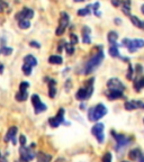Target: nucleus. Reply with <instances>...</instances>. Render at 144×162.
Listing matches in <instances>:
<instances>
[{"mask_svg":"<svg viewBox=\"0 0 144 162\" xmlns=\"http://www.w3.org/2000/svg\"><path fill=\"white\" fill-rule=\"evenodd\" d=\"M104 56L105 55H104V52L101 51V50H100L99 52H97L96 54H93V55L86 62L82 73L89 74V73H91V72H93V71L96 70L97 68L100 65V63L103 62Z\"/></svg>","mask_w":144,"mask_h":162,"instance_id":"f257e3e1","label":"nucleus"},{"mask_svg":"<svg viewBox=\"0 0 144 162\" xmlns=\"http://www.w3.org/2000/svg\"><path fill=\"white\" fill-rule=\"evenodd\" d=\"M107 114V108L104 104H98L95 107H91L88 111V119L90 122H97Z\"/></svg>","mask_w":144,"mask_h":162,"instance_id":"f03ea898","label":"nucleus"},{"mask_svg":"<svg viewBox=\"0 0 144 162\" xmlns=\"http://www.w3.org/2000/svg\"><path fill=\"white\" fill-rule=\"evenodd\" d=\"M111 135L114 137L116 142H117V145H116V150L119 151V150H122L123 147H125L127 144L129 143V141L131 139L125 135H123V134H117V133L115 132V131H111Z\"/></svg>","mask_w":144,"mask_h":162,"instance_id":"7ed1b4c3","label":"nucleus"},{"mask_svg":"<svg viewBox=\"0 0 144 162\" xmlns=\"http://www.w3.org/2000/svg\"><path fill=\"white\" fill-rule=\"evenodd\" d=\"M32 103L34 105V111H35V114H41V113H43V111H45L47 109L46 105L42 103L40 96L36 95V93L32 95Z\"/></svg>","mask_w":144,"mask_h":162,"instance_id":"20e7f679","label":"nucleus"},{"mask_svg":"<svg viewBox=\"0 0 144 162\" xmlns=\"http://www.w3.org/2000/svg\"><path fill=\"white\" fill-rule=\"evenodd\" d=\"M64 114H65L64 108H60L55 116H53V117H51L48 119V124L52 127H58L60 124H62L63 122H64Z\"/></svg>","mask_w":144,"mask_h":162,"instance_id":"39448f33","label":"nucleus"},{"mask_svg":"<svg viewBox=\"0 0 144 162\" xmlns=\"http://www.w3.org/2000/svg\"><path fill=\"white\" fill-rule=\"evenodd\" d=\"M91 133L97 139V141L99 143H103L104 140H105V135H104V124L101 123H97L93 126L91 129Z\"/></svg>","mask_w":144,"mask_h":162,"instance_id":"423d86ee","label":"nucleus"},{"mask_svg":"<svg viewBox=\"0 0 144 162\" xmlns=\"http://www.w3.org/2000/svg\"><path fill=\"white\" fill-rule=\"evenodd\" d=\"M34 17V11L33 9H30L28 7H24L20 11H18L15 15V19L17 22L23 20V19H32Z\"/></svg>","mask_w":144,"mask_h":162,"instance_id":"0eeeda50","label":"nucleus"},{"mask_svg":"<svg viewBox=\"0 0 144 162\" xmlns=\"http://www.w3.org/2000/svg\"><path fill=\"white\" fill-rule=\"evenodd\" d=\"M19 153H20V159L27 162L30 161V160H33V159L35 158V155H36L32 150H30V147L25 146V145H22V146H20Z\"/></svg>","mask_w":144,"mask_h":162,"instance_id":"6e6552de","label":"nucleus"},{"mask_svg":"<svg viewBox=\"0 0 144 162\" xmlns=\"http://www.w3.org/2000/svg\"><path fill=\"white\" fill-rule=\"evenodd\" d=\"M107 87L108 89H117L121 91H124V89H125V86L122 83V81L116 78H111L107 81Z\"/></svg>","mask_w":144,"mask_h":162,"instance_id":"1a4fd4ad","label":"nucleus"},{"mask_svg":"<svg viewBox=\"0 0 144 162\" xmlns=\"http://www.w3.org/2000/svg\"><path fill=\"white\" fill-rule=\"evenodd\" d=\"M17 127L16 126H11L9 127V129L7 131V134L5 136V142H12L14 144H16V135H17Z\"/></svg>","mask_w":144,"mask_h":162,"instance_id":"9d476101","label":"nucleus"},{"mask_svg":"<svg viewBox=\"0 0 144 162\" xmlns=\"http://www.w3.org/2000/svg\"><path fill=\"white\" fill-rule=\"evenodd\" d=\"M129 159L131 160H133V161H139V162H144V155L143 153L141 152L140 149H134V150H132V151L129 152L128 154Z\"/></svg>","mask_w":144,"mask_h":162,"instance_id":"9b49d317","label":"nucleus"},{"mask_svg":"<svg viewBox=\"0 0 144 162\" xmlns=\"http://www.w3.org/2000/svg\"><path fill=\"white\" fill-rule=\"evenodd\" d=\"M106 96L109 100L118 99V98L123 97V91L117 90V89H108L107 92H106Z\"/></svg>","mask_w":144,"mask_h":162,"instance_id":"f8f14e48","label":"nucleus"},{"mask_svg":"<svg viewBox=\"0 0 144 162\" xmlns=\"http://www.w3.org/2000/svg\"><path fill=\"white\" fill-rule=\"evenodd\" d=\"M69 23H70V16H69V14H68L67 11H61V14H60V19H59V25L67 28V26L69 25Z\"/></svg>","mask_w":144,"mask_h":162,"instance_id":"ddd939ff","label":"nucleus"},{"mask_svg":"<svg viewBox=\"0 0 144 162\" xmlns=\"http://www.w3.org/2000/svg\"><path fill=\"white\" fill-rule=\"evenodd\" d=\"M24 63L28 64L30 66H36L37 65V59L32 54H27V55L24 56Z\"/></svg>","mask_w":144,"mask_h":162,"instance_id":"4468645a","label":"nucleus"},{"mask_svg":"<svg viewBox=\"0 0 144 162\" xmlns=\"http://www.w3.org/2000/svg\"><path fill=\"white\" fill-rule=\"evenodd\" d=\"M133 87H134V89H135L137 92L141 91V90L144 88V76H142L141 78H137V79H135Z\"/></svg>","mask_w":144,"mask_h":162,"instance_id":"2eb2a0df","label":"nucleus"},{"mask_svg":"<svg viewBox=\"0 0 144 162\" xmlns=\"http://www.w3.org/2000/svg\"><path fill=\"white\" fill-rule=\"evenodd\" d=\"M63 62V59L61 55H58V54H53L48 58V63H51V64H55V65H60V64H62Z\"/></svg>","mask_w":144,"mask_h":162,"instance_id":"dca6fc26","label":"nucleus"},{"mask_svg":"<svg viewBox=\"0 0 144 162\" xmlns=\"http://www.w3.org/2000/svg\"><path fill=\"white\" fill-rule=\"evenodd\" d=\"M122 11L126 16H131V0H124L122 4Z\"/></svg>","mask_w":144,"mask_h":162,"instance_id":"f3484780","label":"nucleus"},{"mask_svg":"<svg viewBox=\"0 0 144 162\" xmlns=\"http://www.w3.org/2000/svg\"><path fill=\"white\" fill-rule=\"evenodd\" d=\"M52 157L44 152H38L37 153V162H51Z\"/></svg>","mask_w":144,"mask_h":162,"instance_id":"a211bd4d","label":"nucleus"},{"mask_svg":"<svg viewBox=\"0 0 144 162\" xmlns=\"http://www.w3.org/2000/svg\"><path fill=\"white\" fill-rule=\"evenodd\" d=\"M117 38H118V34L116 33L115 30H111V32L107 34V40H108V42L111 43V45L116 44Z\"/></svg>","mask_w":144,"mask_h":162,"instance_id":"6ab92c4d","label":"nucleus"},{"mask_svg":"<svg viewBox=\"0 0 144 162\" xmlns=\"http://www.w3.org/2000/svg\"><path fill=\"white\" fill-rule=\"evenodd\" d=\"M118 46H121V45H118L117 43H116V44L111 45V48H109V50H108V52H109L111 56H113V58H118V56H119Z\"/></svg>","mask_w":144,"mask_h":162,"instance_id":"aec40b11","label":"nucleus"},{"mask_svg":"<svg viewBox=\"0 0 144 162\" xmlns=\"http://www.w3.org/2000/svg\"><path fill=\"white\" fill-rule=\"evenodd\" d=\"M91 8H93V5H88L86 8H81L77 11L78 16H87L91 12Z\"/></svg>","mask_w":144,"mask_h":162,"instance_id":"412c9836","label":"nucleus"},{"mask_svg":"<svg viewBox=\"0 0 144 162\" xmlns=\"http://www.w3.org/2000/svg\"><path fill=\"white\" fill-rule=\"evenodd\" d=\"M124 107H125V109H127V111H134V109L139 108L136 100H131V101H126V103L124 104Z\"/></svg>","mask_w":144,"mask_h":162,"instance_id":"4be33fe9","label":"nucleus"},{"mask_svg":"<svg viewBox=\"0 0 144 162\" xmlns=\"http://www.w3.org/2000/svg\"><path fill=\"white\" fill-rule=\"evenodd\" d=\"M15 98H16V100H17V101H25V100L28 98V92H27V91H26V92L18 91L17 93H16Z\"/></svg>","mask_w":144,"mask_h":162,"instance_id":"5701e85b","label":"nucleus"},{"mask_svg":"<svg viewBox=\"0 0 144 162\" xmlns=\"http://www.w3.org/2000/svg\"><path fill=\"white\" fill-rule=\"evenodd\" d=\"M18 27L20 30H28L30 27V22L28 19H23L18 22Z\"/></svg>","mask_w":144,"mask_h":162,"instance_id":"b1692460","label":"nucleus"},{"mask_svg":"<svg viewBox=\"0 0 144 162\" xmlns=\"http://www.w3.org/2000/svg\"><path fill=\"white\" fill-rule=\"evenodd\" d=\"M129 19H131V22L133 24L134 26H136L139 28H142V20H140V18H137L136 16H129Z\"/></svg>","mask_w":144,"mask_h":162,"instance_id":"393cba45","label":"nucleus"},{"mask_svg":"<svg viewBox=\"0 0 144 162\" xmlns=\"http://www.w3.org/2000/svg\"><path fill=\"white\" fill-rule=\"evenodd\" d=\"M12 48H8V46H1V48H0V54H2V55H10L11 53H12Z\"/></svg>","mask_w":144,"mask_h":162,"instance_id":"a878e982","label":"nucleus"},{"mask_svg":"<svg viewBox=\"0 0 144 162\" xmlns=\"http://www.w3.org/2000/svg\"><path fill=\"white\" fill-rule=\"evenodd\" d=\"M32 69H33V66L28 65V64H26V63H24V65H23V68H22V70L25 76H30V74H32Z\"/></svg>","mask_w":144,"mask_h":162,"instance_id":"bb28decb","label":"nucleus"},{"mask_svg":"<svg viewBox=\"0 0 144 162\" xmlns=\"http://www.w3.org/2000/svg\"><path fill=\"white\" fill-rule=\"evenodd\" d=\"M48 96H50V98H54V97L56 96V88H55V85L48 86Z\"/></svg>","mask_w":144,"mask_h":162,"instance_id":"cd10ccee","label":"nucleus"},{"mask_svg":"<svg viewBox=\"0 0 144 162\" xmlns=\"http://www.w3.org/2000/svg\"><path fill=\"white\" fill-rule=\"evenodd\" d=\"M133 40V44L136 48H142L144 46V40H143L135 38V40Z\"/></svg>","mask_w":144,"mask_h":162,"instance_id":"c85d7f7f","label":"nucleus"},{"mask_svg":"<svg viewBox=\"0 0 144 162\" xmlns=\"http://www.w3.org/2000/svg\"><path fill=\"white\" fill-rule=\"evenodd\" d=\"M64 50H65V52H67L68 55H72V54L74 53V46H73V45H71L70 43H67V45H65Z\"/></svg>","mask_w":144,"mask_h":162,"instance_id":"c756f323","label":"nucleus"},{"mask_svg":"<svg viewBox=\"0 0 144 162\" xmlns=\"http://www.w3.org/2000/svg\"><path fill=\"white\" fill-rule=\"evenodd\" d=\"M28 87H30V83H28L27 81H23V82H20V85H19V91L26 92L27 91V89H28Z\"/></svg>","mask_w":144,"mask_h":162,"instance_id":"7c9ffc66","label":"nucleus"},{"mask_svg":"<svg viewBox=\"0 0 144 162\" xmlns=\"http://www.w3.org/2000/svg\"><path fill=\"white\" fill-rule=\"evenodd\" d=\"M78 43H79V38H78V36L76 35V34L71 33L70 34V44L71 45H77Z\"/></svg>","mask_w":144,"mask_h":162,"instance_id":"2f4dec72","label":"nucleus"},{"mask_svg":"<svg viewBox=\"0 0 144 162\" xmlns=\"http://www.w3.org/2000/svg\"><path fill=\"white\" fill-rule=\"evenodd\" d=\"M65 27H62V26H58L56 27V30H55V35L56 36H62L63 34H64V32H65Z\"/></svg>","mask_w":144,"mask_h":162,"instance_id":"473e14b6","label":"nucleus"},{"mask_svg":"<svg viewBox=\"0 0 144 162\" xmlns=\"http://www.w3.org/2000/svg\"><path fill=\"white\" fill-rule=\"evenodd\" d=\"M133 73H134V70H133V68H132V64L128 63V70H127L126 78H127L128 80H132V78H133Z\"/></svg>","mask_w":144,"mask_h":162,"instance_id":"72a5a7b5","label":"nucleus"},{"mask_svg":"<svg viewBox=\"0 0 144 162\" xmlns=\"http://www.w3.org/2000/svg\"><path fill=\"white\" fill-rule=\"evenodd\" d=\"M82 42H83L85 44H90V43H91L90 34H82Z\"/></svg>","mask_w":144,"mask_h":162,"instance_id":"f704fd0d","label":"nucleus"},{"mask_svg":"<svg viewBox=\"0 0 144 162\" xmlns=\"http://www.w3.org/2000/svg\"><path fill=\"white\" fill-rule=\"evenodd\" d=\"M65 45H67V42H65V40H60V42H59V48H58V51L62 52L63 48H65Z\"/></svg>","mask_w":144,"mask_h":162,"instance_id":"c9c22d12","label":"nucleus"},{"mask_svg":"<svg viewBox=\"0 0 144 162\" xmlns=\"http://www.w3.org/2000/svg\"><path fill=\"white\" fill-rule=\"evenodd\" d=\"M30 48H41V44H40L38 42H36V40H30Z\"/></svg>","mask_w":144,"mask_h":162,"instance_id":"e433bc0d","label":"nucleus"},{"mask_svg":"<svg viewBox=\"0 0 144 162\" xmlns=\"http://www.w3.org/2000/svg\"><path fill=\"white\" fill-rule=\"evenodd\" d=\"M103 162H111V154L109 152H107V153L103 157Z\"/></svg>","mask_w":144,"mask_h":162,"instance_id":"4c0bfd02","label":"nucleus"},{"mask_svg":"<svg viewBox=\"0 0 144 162\" xmlns=\"http://www.w3.org/2000/svg\"><path fill=\"white\" fill-rule=\"evenodd\" d=\"M123 1H124V0H111V5H113L114 7H119V6H122Z\"/></svg>","mask_w":144,"mask_h":162,"instance_id":"58836bf2","label":"nucleus"},{"mask_svg":"<svg viewBox=\"0 0 144 162\" xmlns=\"http://www.w3.org/2000/svg\"><path fill=\"white\" fill-rule=\"evenodd\" d=\"M90 28H89L88 26H83L82 27V34H90Z\"/></svg>","mask_w":144,"mask_h":162,"instance_id":"ea45409f","label":"nucleus"},{"mask_svg":"<svg viewBox=\"0 0 144 162\" xmlns=\"http://www.w3.org/2000/svg\"><path fill=\"white\" fill-rule=\"evenodd\" d=\"M72 87V82H71V80L69 79V80H67V82H65V89H67V91H69V89Z\"/></svg>","mask_w":144,"mask_h":162,"instance_id":"a19ab883","label":"nucleus"},{"mask_svg":"<svg viewBox=\"0 0 144 162\" xmlns=\"http://www.w3.org/2000/svg\"><path fill=\"white\" fill-rule=\"evenodd\" d=\"M19 142H20V144H22V145H25V144H26L25 135H20V136H19Z\"/></svg>","mask_w":144,"mask_h":162,"instance_id":"79ce46f5","label":"nucleus"},{"mask_svg":"<svg viewBox=\"0 0 144 162\" xmlns=\"http://www.w3.org/2000/svg\"><path fill=\"white\" fill-rule=\"evenodd\" d=\"M99 7H100V4H99V2H95V4L93 5V11H97L98 9H99Z\"/></svg>","mask_w":144,"mask_h":162,"instance_id":"37998d69","label":"nucleus"},{"mask_svg":"<svg viewBox=\"0 0 144 162\" xmlns=\"http://www.w3.org/2000/svg\"><path fill=\"white\" fill-rule=\"evenodd\" d=\"M143 72V66L140 65V64H137L136 65V73H142Z\"/></svg>","mask_w":144,"mask_h":162,"instance_id":"c03bdc74","label":"nucleus"},{"mask_svg":"<svg viewBox=\"0 0 144 162\" xmlns=\"http://www.w3.org/2000/svg\"><path fill=\"white\" fill-rule=\"evenodd\" d=\"M115 24H116V25H121V24H122V20H121V19L119 18H115Z\"/></svg>","mask_w":144,"mask_h":162,"instance_id":"a18cd8bd","label":"nucleus"},{"mask_svg":"<svg viewBox=\"0 0 144 162\" xmlns=\"http://www.w3.org/2000/svg\"><path fill=\"white\" fill-rule=\"evenodd\" d=\"M4 6H6V4H2L0 1V12H2V10H4Z\"/></svg>","mask_w":144,"mask_h":162,"instance_id":"49530a36","label":"nucleus"},{"mask_svg":"<svg viewBox=\"0 0 144 162\" xmlns=\"http://www.w3.org/2000/svg\"><path fill=\"white\" fill-rule=\"evenodd\" d=\"M93 12H95V15L97 16V17H100V16H101V12H100V11H93Z\"/></svg>","mask_w":144,"mask_h":162,"instance_id":"de8ad7c7","label":"nucleus"},{"mask_svg":"<svg viewBox=\"0 0 144 162\" xmlns=\"http://www.w3.org/2000/svg\"><path fill=\"white\" fill-rule=\"evenodd\" d=\"M2 72H4V65L0 63V73H2Z\"/></svg>","mask_w":144,"mask_h":162,"instance_id":"09e8293b","label":"nucleus"},{"mask_svg":"<svg viewBox=\"0 0 144 162\" xmlns=\"http://www.w3.org/2000/svg\"><path fill=\"white\" fill-rule=\"evenodd\" d=\"M55 162H64V159H63V158H59Z\"/></svg>","mask_w":144,"mask_h":162,"instance_id":"8fccbe9b","label":"nucleus"},{"mask_svg":"<svg viewBox=\"0 0 144 162\" xmlns=\"http://www.w3.org/2000/svg\"><path fill=\"white\" fill-rule=\"evenodd\" d=\"M141 11H142V14L144 15V4L142 5V6H141Z\"/></svg>","mask_w":144,"mask_h":162,"instance_id":"3c124183","label":"nucleus"},{"mask_svg":"<svg viewBox=\"0 0 144 162\" xmlns=\"http://www.w3.org/2000/svg\"><path fill=\"white\" fill-rule=\"evenodd\" d=\"M82 1H86V0H74V2H82Z\"/></svg>","mask_w":144,"mask_h":162,"instance_id":"603ef678","label":"nucleus"},{"mask_svg":"<svg viewBox=\"0 0 144 162\" xmlns=\"http://www.w3.org/2000/svg\"><path fill=\"white\" fill-rule=\"evenodd\" d=\"M80 108H81V109H85V105H83V104H82V105H80Z\"/></svg>","mask_w":144,"mask_h":162,"instance_id":"864d4df0","label":"nucleus"},{"mask_svg":"<svg viewBox=\"0 0 144 162\" xmlns=\"http://www.w3.org/2000/svg\"><path fill=\"white\" fill-rule=\"evenodd\" d=\"M141 30H144V20L142 22V28H141Z\"/></svg>","mask_w":144,"mask_h":162,"instance_id":"5fc2aeb1","label":"nucleus"},{"mask_svg":"<svg viewBox=\"0 0 144 162\" xmlns=\"http://www.w3.org/2000/svg\"><path fill=\"white\" fill-rule=\"evenodd\" d=\"M17 162H27V161H24V160H22V159H20V160H19V161H17Z\"/></svg>","mask_w":144,"mask_h":162,"instance_id":"6e6d98bb","label":"nucleus"},{"mask_svg":"<svg viewBox=\"0 0 144 162\" xmlns=\"http://www.w3.org/2000/svg\"><path fill=\"white\" fill-rule=\"evenodd\" d=\"M0 158H1V152H0Z\"/></svg>","mask_w":144,"mask_h":162,"instance_id":"4d7b16f0","label":"nucleus"},{"mask_svg":"<svg viewBox=\"0 0 144 162\" xmlns=\"http://www.w3.org/2000/svg\"><path fill=\"white\" fill-rule=\"evenodd\" d=\"M122 162H128V161H122Z\"/></svg>","mask_w":144,"mask_h":162,"instance_id":"13d9d810","label":"nucleus"},{"mask_svg":"<svg viewBox=\"0 0 144 162\" xmlns=\"http://www.w3.org/2000/svg\"><path fill=\"white\" fill-rule=\"evenodd\" d=\"M143 108H144V106H143Z\"/></svg>","mask_w":144,"mask_h":162,"instance_id":"bf43d9fd","label":"nucleus"}]
</instances>
